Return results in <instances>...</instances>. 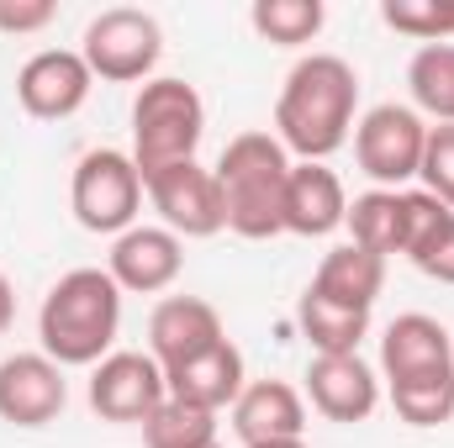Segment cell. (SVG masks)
Masks as SVG:
<instances>
[{
    "label": "cell",
    "mask_w": 454,
    "mask_h": 448,
    "mask_svg": "<svg viewBox=\"0 0 454 448\" xmlns=\"http://www.w3.org/2000/svg\"><path fill=\"white\" fill-rule=\"evenodd\" d=\"M359 121V74L339 53H307L291 64L275 96V137L296 164H328Z\"/></svg>",
    "instance_id": "1"
},
{
    "label": "cell",
    "mask_w": 454,
    "mask_h": 448,
    "mask_svg": "<svg viewBox=\"0 0 454 448\" xmlns=\"http://www.w3.org/2000/svg\"><path fill=\"white\" fill-rule=\"evenodd\" d=\"M121 333V285L106 269L80 264L53 280L37 306V343L64 369H96Z\"/></svg>",
    "instance_id": "2"
},
{
    "label": "cell",
    "mask_w": 454,
    "mask_h": 448,
    "mask_svg": "<svg viewBox=\"0 0 454 448\" xmlns=\"http://www.w3.org/2000/svg\"><path fill=\"white\" fill-rule=\"evenodd\" d=\"M291 153L280 148L275 132H238L227 137L223 158H217V185H223V212L227 232L264 243L286 232V174H291Z\"/></svg>",
    "instance_id": "3"
},
{
    "label": "cell",
    "mask_w": 454,
    "mask_h": 448,
    "mask_svg": "<svg viewBox=\"0 0 454 448\" xmlns=\"http://www.w3.org/2000/svg\"><path fill=\"white\" fill-rule=\"evenodd\" d=\"M207 132V101L191 80L175 74H153L148 85H137L132 96V164L143 180H153L159 169L191 164Z\"/></svg>",
    "instance_id": "4"
},
{
    "label": "cell",
    "mask_w": 454,
    "mask_h": 448,
    "mask_svg": "<svg viewBox=\"0 0 454 448\" xmlns=\"http://www.w3.org/2000/svg\"><path fill=\"white\" fill-rule=\"evenodd\" d=\"M143 174L132 164V153L121 148H90L80 164H74V180H69V212L74 222L96 237H121L127 227H137L143 212Z\"/></svg>",
    "instance_id": "5"
},
{
    "label": "cell",
    "mask_w": 454,
    "mask_h": 448,
    "mask_svg": "<svg viewBox=\"0 0 454 448\" xmlns=\"http://www.w3.org/2000/svg\"><path fill=\"white\" fill-rule=\"evenodd\" d=\"M354 164L370 180V190H412L428 148V121L412 106L380 101L354 121Z\"/></svg>",
    "instance_id": "6"
},
{
    "label": "cell",
    "mask_w": 454,
    "mask_h": 448,
    "mask_svg": "<svg viewBox=\"0 0 454 448\" xmlns=\"http://www.w3.org/2000/svg\"><path fill=\"white\" fill-rule=\"evenodd\" d=\"M80 58L106 85H137V80L148 85L164 58V27H159V16H148L137 5H106L101 16H90V27L80 37Z\"/></svg>",
    "instance_id": "7"
},
{
    "label": "cell",
    "mask_w": 454,
    "mask_h": 448,
    "mask_svg": "<svg viewBox=\"0 0 454 448\" xmlns=\"http://www.w3.org/2000/svg\"><path fill=\"white\" fill-rule=\"evenodd\" d=\"M85 396H90V412H96L101 422H116V428H143V422L164 406L169 385H164V369H159V359H153V353L112 348V353L90 369Z\"/></svg>",
    "instance_id": "8"
},
{
    "label": "cell",
    "mask_w": 454,
    "mask_h": 448,
    "mask_svg": "<svg viewBox=\"0 0 454 448\" xmlns=\"http://www.w3.org/2000/svg\"><path fill=\"white\" fill-rule=\"evenodd\" d=\"M159 227H169L180 243L191 237H217L227 232V212H223V185L212 169H201L196 158L191 164H175V169H159L153 180H143Z\"/></svg>",
    "instance_id": "9"
},
{
    "label": "cell",
    "mask_w": 454,
    "mask_h": 448,
    "mask_svg": "<svg viewBox=\"0 0 454 448\" xmlns=\"http://www.w3.org/2000/svg\"><path fill=\"white\" fill-rule=\"evenodd\" d=\"M69 406V380L64 364H53L43 348L32 353H5L0 359V422L37 433L48 422H59Z\"/></svg>",
    "instance_id": "10"
},
{
    "label": "cell",
    "mask_w": 454,
    "mask_h": 448,
    "mask_svg": "<svg viewBox=\"0 0 454 448\" xmlns=\"http://www.w3.org/2000/svg\"><path fill=\"white\" fill-rule=\"evenodd\" d=\"M96 74L80 58V48H43L16 69V101L32 121H69L90 101Z\"/></svg>",
    "instance_id": "11"
},
{
    "label": "cell",
    "mask_w": 454,
    "mask_h": 448,
    "mask_svg": "<svg viewBox=\"0 0 454 448\" xmlns=\"http://www.w3.org/2000/svg\"><path fill=\"white\" fill-rule=\"evenodd\" d=\"M185 269V243L159 222H137L121 237H112L106 274L121 285V296H159L180 280Z\"/></svg>",
    "instance_id": "12"
},
{
    "label": "cell",
    "mask_w": 454,
    "mask_h": 448,
    "mask_svg": "<svg viewBox=\"0 0 454 448\" xmlns=\"http://www.w3.org/2000/svg\"><path fill=\"white\" fill-rule=\"evenodd\" d=\"M380 396H386V385L359 353H312V364H307V401H312L317 417L343 422V428L370 422Z\"/></svg>",
    "instance_id": "13"
},
{
    "label": "cell",
    "mask_w": 454,
    "mask_h": 448,
    "mask_svg": "<svg viewBox=\"0 0 454 448\" xmlns=\"http://www.w3.org/2000/svg\"><path fill=\"white\" fill-rule=\"evenodd\" d=\"M454 369V333L428 312H402L380 333V380L386 385H412Z\"/></svg>",
    "instance_id": "14"
},
{
    "label": "cell",
    "mask_w": 454,
    "mask_h": 448,
    "mask_svg": "<svg viewBox=\"0 0 454 448\" xmlns=\"http://www.w3.org/2000/svg\"><path fill=\"white\" fill-rule=\"evenodd\" d=\"M232 433L243 448L291 444L307 433V396L291 380H248L232 401Z\"/></svg>",
    "instance_id": "15"
},
{
    "label": "cell",
    "mask_w": 454,
    "mask_h": 448,
    "mask_svg": "<svg viewBox=\"0 0 454 448\" xmlns=\"http://www.w3.org/2000/svg\"><path fill=\"white\" fill-rule=\"evenodd\" d=\"M223 337V312L201 296H164L148 317V353L159 359V369L185 364V359L217 348Z\"/></svg>",
    "instance_id": "16"
},
{
    "label": "cell",
    "mask_w": 454,
    "mask_h": 448,
    "mask_svg": "<svg viewBox=\"0 0 454 448\" xmlns=\"http://www.w3.org/2000/svg\"><path fill=\"white\" fill-rule=\"evenodd\" d=\"M164 385H169L175 401H191V406H207V412L223 417V412H232V401L243 396L248 369H243L238 343L223 337L217 348H207V353H196V359H185V364H169V369H164Z\"/></svg>",
    "instance_id": "17"
},
{
    "label": "cell",
    "mask_w": 454,
    "mask_h": 448,
    "mask_svg": "<svg viewBox=\"0 0 454 448\" xmlns=\"http://www.w3.org/2000/svg\"><path fill=\"white\" fill-rule=\"evenodd\" d=\"M348 217V190L328 164H291L286 174V232L291 237H328Z\"/></svg>",
    "instance_id": "18"
},
{
    "label": "cell",
    "mask_w": 454,
    "mask_h": 448,
    "mask_svg": "<svg viewBox=\"0 0 454 448\" xmlns=\"http://www.w3.org/2000/svg\"><path fill=\"white\" fill-rule=\"evenodd\" d=\"M307 290L323 296V301H339L348 312H375V301L386 290V259L359 248V243H339V248L323 253V264H317Z\"/></svg>",
    "instance_id": "19"
},
{
    "label": "cell",
    "mask_w": 454,
    "mask_h": 448,
    "mask_svg": "<svg viewBox=\"0 0 454 448\" xmlns=\"http://www.w3.org/2000/svg\"><path fill=\"white\" fill-rule=\"evenodd\" d=\"M402 259L439 280V285H454V212L444 201H434L423 185L407 190V243H402Z\"/></svg>",
    "instance_id": "20"
},
{
    "label": "cell",
    "mask_w": 454,
    "mask_h": 448,
    "mask_svg": "<svg viewBox=\"0 0 454 448\" xmlns=\"http://www.w3.org/2000/svg\"><path fill=\"white\" fill-rule=\"evenodd\" d=\"M343 227H348V243H359V248H370L380 259L402 253V243H407V190H364V196H354Z\"/></svg>",
    "instance_id": "21"
},
{
    "label": "cell",
    "mask_w": 454,
    "mask_h": 448,
    "mask_svg": "<svg viewBox=\"0 0 454 448\" xmlns=\"http://www.w3.org/2000/svg\"><path fill=\"white\" fill-rule=\"evenodd\" d=\"M296 328H301L312 353H359V343L370 337V312H348L339 301H323V296L301 290Z\"/></svg>",
    "instance_id": "22"
},
{
    "label": "cell",
    "mask_w": 454,
    "mask_h": 448,
    "mask_svg": "<svg viewBox=\"0 0 454 448\" xmlns=\"http://www.w3.org/2000/svg\"><path fill=\"white\" fill-rule=\"evenodd\" d=\"M412 112L434 116L439 127H454V42H428L407 64Z\"/></svg>",
    "instance_id": "23"
},
{
    "label": "cell",
    "mask_w": 454,
    "mask_h": 448,
    "mask_svg": "<svg viewBox=\"0 0 454 448\" xmlns=\"http://www.w3.org/2000/svg\"><path fill=\"white\" fill-rule=\"evenodd\" d=\"M248 27L270 48H307L328 27V5L323 0H254Z\"/></svg>",
    "instance_id": "24"
},
{
    "label": "cell",
    "mask_w": 454,
    "mask_h": 448,
    "mask_svg": "<svg viewBox=\"0 0 454 448\" xmlns=\"http://www.w3.org/2000/svg\"><path fill=\"white\" fill-rule=\"evenodd\" d=\"M143 444L148 448H212L217 444V412L164 396V406L143 422Z\"/></svg>",
    "instance_id": "25"
},
{
    "label": "cell",
    "mask_w": 454,
    "mask_h": 448,
    "mask_svg": "<svg viewBox=\"0 0 454 448\" xmlns=\"http://www.w3.org/2000/svg\"><path fill=\"white\" fill-rule=\"evenodd\" d=\"M386 401L407 428H444L454 417V369L412 385H386Z\"/></svg>",
    "instance_id": "26"
},
{
    "label": "cell",
    "mask_w": 454,
    "mask_h": 448,
    "mask_svg": "<svg viewBox=\"0 0 454 448\" xmlns=\"http://www.w3.org/2000/svg\"><path fill=\"white\" fill-rule=\"evenodd\" d=\"M380 21L412 42H454V0H380Z\"/></svg>",
    "instance_id": "27"
},
{
    "label": "cell",
    "mask_w": 454,
    "mask_h": 448,
    "mask_svg": "<svg viewBox=\"0 0 454 448\" xmlns=\"http://www.w3.org/2000/svg\"><path fill=\"white\" fill-rule=\"evenodd\" d=\"M418 180H423V190L434 201H444L454 212V127H428V148H423Z\"/></svg>",
    "instance_id": "28"
},
{
    "label": "cell",
    "mask_w": 454,
    "mask_h": 448,
    "mask_svg": "<svg viewBox=\"0 0 454 448\" xmlns=\"http://www.w3.org/2000/svg\"><path fill=\"white\" fill-rule=\"evenodd\" d=\"M53 16H59V5H53V0H0V32H11V37L43 32Z\"/></svg>",
    "instance_id": "29"
},
{
    "label": "cell",
    "mask_w": 454,
    "mask_h": 448,
    "mask_svg": "<svg viewBox=\"0 0 454 448\" xmlns=\"http://www.w3.org/2000/svg\"><path fill=\"white\" fill-rule=\"evenodd\" d=\"M11 322H16V285L0 274V337L11 333Z\"/></svg>",
    "instance_id": "30"
},
{
    "label": "cell",
    "mask_w": 454,
    "mask_h": 448,
    "mask_svg": "<svg viewBox=\"0 0 454 448\" xmlns=\"http://www.w3.org/2000/svg\"><path fill=\"white\" fill-rule=\"evenodd\" d=\"M259 448H307V438H291V444H259Z\"/></svg>",
    "instance_id": "31"
},
{
    "label": "cell",
    "mask_w": 454,
    "mask_h": 448,
    "mask_svg": "<svg viewBox=\"0 0 454 448\" xmlns=\"http://www.w3.org/2000/svg\"><path fill=\"white\" fill-rule=\"evenodd\" d=\"M212 448H223V444H212Z\"/></svg>",
    "instance_id": "32"
}]
</instances>
